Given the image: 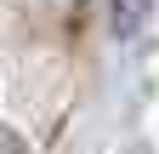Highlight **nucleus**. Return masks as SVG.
I'll use <instances>...</instances> for the list:
<instances>
[{"label": "nucleus", "mask_w": 159, "mask_h": 154, "mask_svg": "<svg viewBox=\"0 0 159 154\" xmlns=\"http://www.w3.org/2000/svg\"><path fill=\"white\" fill-rule=\"evenodd\" d=\"M153 23V0H108V29L114 40H142Z\"/></svg>", "instance_id": "1"}]
</instances>
